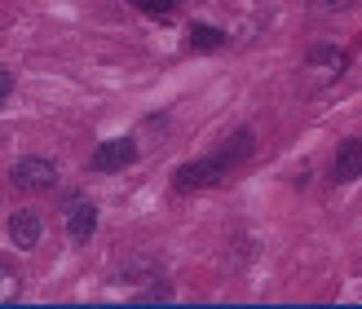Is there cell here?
I'll use <instances>...</instances> for the list:
<instances>
[{"label": "cell", "instance_id": "1", "mask_svg": "<svg viewBox=\"0 0 362 309\" xmlns=\"http://www.w3.org/2000/svg\"><path fill=\"white\" fill-rule=\"evenodd\" d=\"M247 151H252V133H239L226 151L204 155V159H194V163H181V168L173 173V190L190 194V190H212V186H221V181L234 173V163L247 159Z\"/></svg>", "mask_w": 362, "mask_h": 309}, {"label": "cell", "instance_id": "2", "mask_svg": "<svg viewBox=\"0 0 362 309\" xmlns=\"http://www.w3.org/2000/svg\"><path fill=\"white\" fill-rule=\"evenodd\" d=\"M13 186H23V190H53V186H58V168H53L49 159H40V155H27V159L13 163Z\"/></svg>", "mask_w": 362, "mask_h": 309}, {"label": "cell", "instance_id": "3", "mask_svg": "<svg viewBox=\"0 0 362 309\" xmlns=\"http://www.w3.org/2000/svg\"><path fill=\"white\" fill-rule=\"evenodd\" d=\"M133 163H137V141L119 137V141H102V146H98L93 173H119V168H133Z\"/></svg>", "mask_w": 362, "mask_h": 309}, {"label": "cell", "instance_id": "4", "mask_svg": "<svg viewBox=\"0 0 362 309\" xmlns=\"http://www.w3.org/2000/svg\"><path fill=\"white\" fill-rule=\"evenodd\" d=\"M5 234H9V243H13L18 252H31L35 243H40V234H45L40 212H31V208L13 212V216H9V226H5Z\"/></svg>", "mask_w": 362, "mask_h": 309}, {"label": "cell", "instance_id": "5", "mask_svg": "<svg viewBox=\"0 0 362 309\" xmlns=\"http://www.w3.org/2000/svg\"><path fill=\"white\" fill-rule=\"evenodd\" d=\"M93 230H98V208L84 194H71L66 199V234L76 243H84V239H93Z\"/></svg>", "mask_w": 362, "mask_h": 309}, {"label": "cell", "instance_id": "6", "mask_svg": "<svg viewBox=\"0 0 362 309\" xmlns=\"http://www.w3.org/2000/svg\"><path fill=\"white\" fill-rule=\"evenodd\" d=\"M358 177H362V137H349L332 159V181L336 186H349Z\"/></svg>", "mask_w": 362, "mask_h": 309}, {"label": "cell", "instance_id": "7", "mask_svg": "<svg viewBox=\"0 0 362 309\" xmlns=\"http://www.w3.org/2000/svg\"><path fill=\"white\" fill-rule=\"evenodd\" d=\"M310 71H322L327 80H336L345 71V53H336L332 45H314L310 49Z\"/></svg>", "mask_w": 362, "mask_h": 309}, {"label": "cell", "instance_id": "8", "mask_svg": "<svg viewBox=\"0 0 362 309\" xmlns=\"http://www.w3.org/2000/svg\"><path fill=\"white\" fill-rule=\"evenodd\" d=\"M186 49L216 53V49H226V31H216V27H190L186 31Z\"/></svg>", "mask_w": 362, "mask_h": 309}, {"label": "cell", "instance_id": "9", "mask_svg": "<svg viewBox=\"0 0 362 309\" xmlns=\"http://www.w3.org/2000/svg\"><path fill=\"white\" fill-rule=\"evenodd\" d=\"M9 301H18V274L9 265H0V305H9Z\"/></svg>", "mask_w": 362, "mask_h": 309}, {"label": "cell", "instance_id": "10", "mask_svg": "<svg viewBox=\"0 0 362 309\" xmlns=\"http://www.w3.org/2000/svg\"><path fill=\"white\" fill-rule=\"evenodd\" d=\"M133 5H137L141 13H151V18H164L168 9H177V0H133Z\"/></svg>", "mask_w": 362, "mask_h": 309}, {"label": "cell", "instance_id": "11", "mask_svg": "<svg viewBox=\"0 0 362 309\" xmlns=\"http://www.w3.org/2000/svg\"><path fill=\"white\" fill-rule=\"evenodd\" d=\"M9 93H13V76H9V71H5V66H0V106H5V102H9Z\"/></svg>", "mask_w": 362, "mask_h": 309}, {"label": "cell", "instance_id": "12", "mask_svg": "<svg viewBox=\"0 0 362 309\" xmlns=\"http://www.w3.org/2000/svg\"><path fill=\"white\" fill-rule=\"evenodd\" d=\"M349 5V0H314V9L318 13H327V9H345Z\"/></svg>", "mask_w": 362, "mask_h": 309}]
</instances>
